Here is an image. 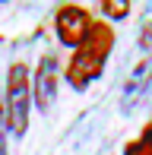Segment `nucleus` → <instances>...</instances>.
<instances>
[{"label": "nucleus", "mask_w": 152, "mask_h": 155, "mask_svg": "<svg viewBox=\"0 0 152 155\" xmlns=\"http://www.w3.org/2000/svg\"><path fill=\"white\" fill-rule=\"evenodd\" d=\"M111 48H114V29H111V22L101 19V22L92 25V32L86 35V41L73 51L70 63H67V73L64 76H67V82H70L76 92L89 89L101 76L108 57H111Z\"/></svg>", "instance_id": "f257e3e1"}, {"label": "nucleus", "mask_w": 152, "mask_h": 155, "mask_svg": "<svg viewBox=\"0 0 152 155\" xmlns=\"http://www.w3.org/2000/svg\"><path fill=\"white\" fill-rule=\"evenodd\" d=\"M32 111V76L25 63H13L6 70V124L13 136H25Z\"/></svg>", "instance_id": "f03ea898"}, {"label": "nucleus", "mask_w": 152, "mask_h": 155, "mask_svg": "<svg viewBox=\"0 0 152 155\" xmlns=\"http://www.w3.org/2000/svg\"><path fill=\"white\" fill-rule=\"evenodd\" d=\"M95 19L92 13L86 10V6H76V3H67L60 6L57 13H54V32H57V41L64 48H79L82 41H86V35L92 32Z\"/></svg>", "instance_id": "7ed1b4c3"}, {"label": "nucleus", "mask_w": 152, "mask_h": 155, "mask_svg": "<svg viewBox=\"0 0 152 155\" xmlns=\"http://www.w3.org/2000/svg\"><path fill=\"white\" fill-rule=\"evenodd\" d=\"M152 98V54L149 57H143L140 63L133 67V73L127 76V82H124V104L121 111L124 114H133V111H140L143 104H146Z\"/></svg>", "instance_id": "20e7f679"}, {"label": "nucleus", "mask_w": 152, "mask_h": 155, "mask_svg": "<svg viewBox=\"0 0 152 155\" xmlns=\"http://www.w3.org/2000/svg\"><path fill=\"white\" fill-rule=\"evenodd\" d=\"M54 98H57V57L45 54L38 60L35 76H32V101L38 111H51Z\"/></svg>", "instance_id": "39448f33"}, {"label": "nucleus", "mask_w": 152, "mask_h": 155, "mask_svg": "<svg viewBox=\"0 0 152 155\" xmlns=\"http://www.w3.org/2000/svg\"><path fill=\"white\" fill-rule=\"evenodd\" d=\"M124 155H152V124L140 130V136L124 146Z\"/></svg>", "instance_id": "423d86ee"}, {"label": "nucleus", "mask_w": 152, "mask_h": 155, "mask_svg": "<svg viewBox=\"0 0 152 155\" xmlns=\"http://www.w3.org/2000/svg\"><path fill=\"white\" fill-rule=\"evenodd\" d=\"M140 45L146 48V51H152V22L143 25V32H140Z\"/></svg>", "instance_id": "0eeeda50"}, {"label": "nucleus", "mask_w": 152, "mask_h": 155, "mask_svg": "<svg viewBox=\"0 0 152 155\" xmlns=\"http://www.w3.org/2000/svg\"><path fill=\"white\" fill-rule=\"evenodd\" d=\"M101 10H105L108 16H127V13H130V6H127V3H121V6H114V3H105Z\"/></svg>", "instance_id": "6e6552de"}, {"label": "nucleus", "mask_w": 152, "mask_h": 155, "mask_svg": "<svg viewBox=\"0 0 152 155\" xmlns=\"http://www.w3.org/2000/svg\"><path fill=\"white\" fill-rule=\"evenodd\" d=\"M0 155H6V143H3V130H0Z\"/></svg>", "instance_id": "1a4fd4ad"}]
</instances>
